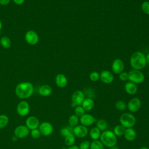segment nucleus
Here are the masks:
<instances>
[{"instance_id": "nucleus-45", "label": "nucleus", "mask_w": 149, "mask_h": 149, "mask_svg": "<svg viewBox=\"0 0 149 149\" xmlns=\"http://www.w3.org/2000/svg\"><path fill=\"white\" fill-rule=\"evenodd\" d=\"M148 76H149V70H148Z\"/></svg>"}, {"instance_id": "nucleus-39", "label": "nucleus", "mask_w": 149, "mask_h": 149, "mask_svg": "<svg viewBox=\"0 0 149 149\" xmlns=\"http://www.w3.org/2000/svg\"><path fill=\"white\" fill-rule=\"evenodd\" d=\"M25 0H13V1L15 3H16V5H22L24 2Z\"/></svg>"}, {"instance_id": "nucleus-20", "label": "nucleus", "mask_w": 149, "mask_h": 149, "mask_svg": "<svg viewBox=\"0 0 149 149\" xmlns=\"http://www.w3.org/2000/svg\"><path fill=\"white\" fill-rule=\"evenodd\" d=\"M52 91V87L48 84H44L38 88V94L43 97L49 96Z\"/></svg>"}, {"instance_id": "nucleus-12", "label": "nucleus", "mask_w": 149, "mask_h": 149, "mask_svg": "<svg viewBox=\"0 0 149 149\" xmlns=\"http://www.w3.org/2000/svg\"><path fill=\"white\" fill-rule=\"evenodd\" d=\"M25 125L30 130L37 129L40 125L39 119L35 116H30L26 119Z\"/></svg>"}, {"instance_id": "nucleus-6", "label": "nucleus", "mask_w": 149, "mask_h": 149, "mask_svg": "<svg viewBox=\"0 0 149 149\" xmlns=\"http://www.w3.org/2000/svg\"><path fill=\"white\" fill-rule=\"evenodd\" d=\"M16 112L20 116H27L30 112V105L26 100L20 101L16 106Z\"/></svg>"}, {"instance_id": "nucleus-31", "label": "nucleus", "mask_w": 149, "mask_h": 149, "mask_svg": "<svg viewBox=\"0 0 149 149\" xmlns=\"http://www.w3.org/2000/svg\"><path fill=\"white\" fill-rule=\"evenodd\" d=\"M115 107L118 110L123 111L127 109V105L124 101L119 100L115 103Z\"/></svg>"}, {"instance_id": "nucleus-24", "label": "nucleus", "mask_w": 149, "mask_h": 149, "mask_svg": "<svg viewBox=\"0 0 149 149\" xmlns=\"http://www.w3.org/2000/svg\"><path fill=\"white\" fill-rule=\"evenodd\" d=\"M75 143V136L73 133H70L65 137V143L68 146L74 145Z\"/></svg>"}, {"instance_id": "nucleus-3", "label": "nucleus", "mask_w": 149, "mask_h": 149, "mask_svg": "<svg viewBox=\"0 0 149 149\" xmlns=\"http://www.w3.org/2000/svg\"><path fill=\"white\" fill-rule=\"evenodd\" d=\"M100 141L107 147L111 148L116 146L117 143V137L113 131L105 130L101 134Z\"/></svg>"}, {"instance_id": "nucleus-14", "label": "nucleus", "mask_w": 149, "mask_h": 149, "mask_svg": "<svg viewBox=\"0 0 149 149\" xmlns=\"http://www.w3.org/2000/svg\"><path fill=\"white\" fill-rule=\"evenodd\" d=\"M79 122L81 125L85 126H89L92 125L95 122V119L94 117L89 113H85L79 118Z\"/></svg>"}, {"instance_id": "nucleus-4", "label": "nucleus", "mask_w": 149, "mask_h": 149, "mask_svg": "<svg viewBox=\"0 0 149 149\" xmlns=\"http://www.w3.org/2000/svg\"><path fill=\"white\" fill-rule=\"evenodd\" d=\"M119 122L120 125L126 129L133 127L136 124V119L133 114L126 112L120 115Z\"/></svg>"}, {"instance_id": "nucleus-1", "label": "nucleus", "mask_w": 149, "mask_h": 149, "mask_svg": "<svg viewBox=\"0 0 149 149\" xmlns=\"http://www.w3.org/2000/svg\"><path fill=\"white\" fill-rule=\"evenodd\" d=\"M33 92L34 86L31 83L28 81L19 83L15 88L16 96L22 100L30 98L33 95Z\"/></svg>"}, {"instance_id": "nucleus-5", "label": "nucleus", "mask_w": 149, "mask_h": 149, "mask_svg": "<svg viewBox=\"0 0 149 149\" xmlns=\"http://www.w3.org/2000/svg\"><path fill=\"white\" fill-rule=\"evenodd\" d=\"M129 80L134 84H140L144 80V74L139 70L133 69L129 73Z\"/></svg>"}, {"instance_id": "nucleus-41", "label": "nucleus", "mask_w": 149, "mask_h": 149, "mask_svg": "<svg viewBox=\"0 0 149 149\" xmlns=\"http://www.w3.org/2000/svg\"><path fill=\"white\" fill-rule=\"evenodd\" d=\"M146 60H147V62L149 63V53L146 56Z\"/></svg>"}, {"instance_id": "nucleus-19", "label": "nucleus", "mask_w": 149, "mask_h": 149, "mask_svg": "<svg viewBox=\"0 0 149 149\" xmlns=\"http://www.w3.org/2000/svg\"><path fill=\"white\" fill-rule=\"evenodd\" d=\"M125 89L126 92L130 95L135 94L138 90L136 84L131 81H128L125 84Z\"/></svg>"}, {"instance_id": "nucleus-17", "label": "nucleus", "mask_w": 149, "mask_h": 149, "mask_svg": "<svg viewBox=\"0 0 149 149\" xmlns=\"http://www.w3.org/2000/svg\"><path fill=\"white\" fill-rule=\"evenodd\" d=\"M125 139L128 141H132L135 140L137 137L136 130L133 128H126L123 134Z\"/></svg>"}, {"instance_id": "nucleus-25", "label": "nucleus", "mask_w": 149, "mask_h": 149, "mask_svg": "<svg viewBox=\"0 0 149 149\" xmlns=\"http://www.w3.org/2000/svg\"><path fill=\"white\" fill-rule=\"evenodd\" d=\"M108 126V124L107 121L104 119H98L96 122V127L100 130L101 132H104L106 130Z\"/></svg>"}, {"instance_id": "nucleus-23", "label": "nucleus", "mask_w": 149, "mask_h": 149, "mask_svg": "<svg viewBox=\"0 0 149 149\" xmlns=\"http://www.w3.org/2000/svg\"><path fill=\"white\" fill-rule=\"evenodd\" d=\"M79 123V118L77 115L74 114V115H72L69 116V118L68 119L69 126H70L72 127H74L75 126L78 125Z\"/></svg>"}, {"instance_id": "nucleus-44", "label": "nucleus", "mask_w": 149, "mask_h": 149, "mask_svg": "<svg viewBox=\"0 0 149 149\" xmlns=\"http://www.w3.org/2000/svg\"><path fill=\"white\" fill-rule=\"evenodd\" d=\"M140 149H149V148L148 147H142Z\"/></svg>"}, {"instance_id": "nucleus-35", "label": "nucleus", "mask_w": 149, "mask_h": 149, "mask_svg": "<svg viewBox=\"0 0 149 149\" xmlns=\"http://www.w3.org/2000/svg\"><path fill=\"white\" fill-rule=\"evenodd\" d=\"M91 143L88 140H84L80 143L79 147L80 149H90Z\"/></svg>"}, {"instance_id": "nucleus-16", "label": "nucleus", "mask_w": 149, "mask_h": 149, "mask_svg": "<svg viewBox=\"0 0 149 149\" xmlns=\"http://www.w3.org/2000/svg\"><path fill=\"white\" fill-rule=\"evenodd\" d=\"M112 69L113 72L116 74H120L123 71L124 63L120 59H115L112 64Z\"/></svg>"}, {"instance_id": "nucleus-37", "label": "nucleus", "mask_w": 149, "mask_h": 149, "mask_svg": "<svg viewBox=\"0 0 149 149\" xmlns=\"http://www.w3.org/2000/svg\"><path fill=\"white\" fill-rule=\"evenodd\" d=\"M119 79L122 81H126L129 79V74L127 72H122L119 74Z\"/></svg>"}, {"instance_id": "nucleus-10", "label": "nucleus", "mask_w": 149, "mask_h": 149, "mask_svg": "<svg viewBox=\"0 0 149 149\" xmlns=\"http://www.w3.org/2000/svg\"><path fill=\"white\" fill-rule=\"evenodd\" d=\"M24 38L26 42L31 45L37 44L39 41L38 35L33 30H29L27 31L25 34Z\"/></svg>"}, {"instance_id": "nucleus-13", "label": "nucleus", "mask_w": 149, "mask_h": 149, "mask_svg": "<svg viewBox=\"0 0 149 149\" xmlns=\"http://www.w3.org/2000/svg\"><path fill=\"white\" fill-rule=\"evenodd\" d=\"M73 134L79 138L85 137L88 133V130L87 127L83 125H77L73 127Z\"/></svg>"}, {"instance_id": "nucleus-21", "label": "nucleus", "mask_w": 149, "mask_h": 149, "mask_svg": "<svg viewBox=\"0 0 149 149\" xmlns=\"http://www.w3.org/2000/svg\"><path fill=\"white\" fill-rule=\"evenodd\" d=\"M81 105L86 111H89L94 108V101L92 98H84Z\"/></svg>"}, {"instance_id": "nucleus-36", "label": "nucleus", "mask_w": 149, "mask_h": 149, "mask_svg": "<svg viewBox=\"0 0 149 149\" xmlns=\"http://www.w3.org/2000/svg\"><path fill=\"white\" fill-rule=\"evenodd\" d=\"M89 78L92 81H97L100 79V74L97 72H93L90 74Z\"/></svg>"}, {"instance_id": "nucleus-38", "label": "nucleus", "mask_w": 149, "mask_h": 149, "mask_svg": "<svg viewBox=\"0 0 149 149\" xmlns=\"http://www.w3.org/2000/svg\"><path fill=\"white\" fill-rule=\"evenodd\" d=\"M10 2V0H0V5H6L9 4Z\"/></svg>"}, {"instance_id": "nucleus-18", "label": "nucleus", "mask_w": 149, "mask_h": 149, "mask_svg": "<svg viewBox=\"0 0 149 149\" xmlns=\"http://www.w3.org/2000/svg\"><path fill=\"white\" fill-rule=\"evenodd\" d=\"M55 83L58 87L64 88L68 84V79L63 74L59 73L55 77Z\"/></svg>"}, {"instance_id": "nucleus-33", "label": "nucleus", "mask_w": 149, "mask_h": 149, "mask_svg": "<svg viewBox=\"0 0 149 149\" xmlns=\"http://www.w3.org/2000/svg\"><path fill=\"white\" fill-rule=\"evenodd\" d=\"M30 133L31 136L34 139H38L41 136V133L40 130L38 129V128L30 130Z\"/></svg>"}, {"instance_id": "nucleus-26", "label": "nucleus", "mask_w": 149, "mask_h": 149, "mask_svg": "<svg viewBox=\"0 0 149 149\" xmlns=\"http://www.w3.org/2000/svg\"><path fill=\"white\" fill-rule=\"evenodd\" d=\"M126 128H125L123 126H122L121 125H116L113 128V132L114 133V134L116 135V136H123V134L125 133Z\"/></svg>"}, {"instance_id": "nucleus-42", "label": "nucleus", "mask_w": 149, "mask_h": 149, "mask_svg": "<svg viewBox=\"0 0 149 149\" xmlns=\"http://www.w3.org/2000/svg\"><path fill=\"white\" fill-rule=\"evenodd\" d=\"M109 149H119V148H118L117 146H113V147H112L109 148Z\"/></svg>"}, {"instance_id": "nucleus-15", "label": "nucleus", "mask_w": 149, "mask_h": 149, "mask_svg": "<svg viewBox=\"0 0 149 149\" xmlns=\"http://www.w3.org/2000/svg\"><path fill=\"white\" fill-rule=\"evenodd\" d=\"M100 78L101 80L105 84L111 83L113 81L114 79L113 74L110 71L107 70H102L100 74Z\"/></svg>"}, {"instance_id": "nucleus-43", "label": "nucleus", "mask_w": 149, "mask_h": 149, "mask_svg": "<svg viewBox=\"0 0 149 149\" xmlns=\"http://www.w3.org/2000/svg\"><path fill=\"white\" fill-rule=\"evenodd\" d=\"M2 22L0 20V30L2 29Z\"/></svg>"}, {"instance_id": "nucleus-11", "label": "nucleus", "mask_w": 149, "mask_h": 149, "mask_svg": "<svg viewBox=\"0 0 149 149\" xmlns=\"http://www.w3.org/2000/svg\"><path fill=\"white\" fill-rule=\"evenodd\" d=\"M141 105V102L139 98H132L127 104V108L132 112H136L139 110Z\"/></svg>"}, {"instance_id": "nucleus-7", "label": "nucleus", "mask_w": 149, "mask_h": 149, "mask_svg": "<svg viewBox=\"0 0 149 149\" xmlns=\"http://www.w3.org/2000/svg\"><path fill=\"white\" fill-rule=\"evenodd\" d=\"M84 93L81 90L75 91L72 95V107H76L77 105H81L84 100Z\"/></svg>"}, {"instance_id": "nucleus-32", "label": "nucleus", "mask_w": 149, "mask_h": 149, "mask_svg": "<svg viewBox=\"0 0 149 149\" xmlns=\"http://www.w3.org/2000/svg\"><path fill=\"white\" fill-rule=\"evenodd\" d=\"M86 111L83 109L81 105H77L74 108V114L78 117H81L85 114Z\"/></svg>"}, {"instance_id": "nucleus-40", "label": "nucleus", "mask_w": 149, "mask_h": 149, "mask_svg": "<svg viewBox=\"0 0 149 149\" xmlns=\"http://www.w3.org/2000/svg\"><path fill=\"white\" fill-rule=\"evenodd\" d=\"M67 149H80L79 146H77L76 145H73L71 146H69Z\"/></svg>"}, {"instance_id": "nucleus-22", "label": "nucleus", "mask_w": 149, "mask_h": 149, "mask_svg": "<svg viewBox=\"0 0 149 149\" xmlns=\"http://www.w3.org/2000/svg\"><path fill=\"white\" fill-rule=\"evenodd\" d=\"M101 134V133L100 130L98 129L97 127H92L89 132L90 137L93 140H98L100 137Z\"/></svg>"}, {"instance_id": "nucleus-29", "label": "nucleus", "mask_w": 149, "mask_h": 149, "mask_svg": "<svg viewBox=\"0 0 149 149\" xmlns=\"http://www.w3.org/2000/svg\"><path fill=\"white\" fill-rule=\"evenodd\" d=\"M104 146L100 141V140H93L90 144V149H105Z\"/></svg>"}, {"instance_id": "nucleus-8", "label": "nucleus", "mask_w": 149, "mask_h": 149, "mask_svg": "<svg viewBox=\"0 0 149 149\" xmlns=\"http://www.w3.org/2000/svg\"><path fill=\"white\" fill-rule=\"evenodd\" d=\"M38 129L40 130L41 135L44 136H49L54 132V127L49 122H43L40 124Z\"/></svg>"}, {"instance_id": "nucleus-27", "label": "nucleus", "mask_w": 149, "mask_h": 149, "mask_svg": "<svg viewBox=\"0 0 149 149\" xmlns=\"http://www.w3.org/2000/svg\"><path fill=\"white\" fill-rule=\"evenodd\" d=\"M0 44L4 48H9L11 45V41L7 36H3L0 39Z\"/></svg>"}, {"instance_id": "nucleus-30", "label": "nucleus", "mask_w": 149, "mask_h": 149, "mask_svg": "<svg viewBox=\"0 0 149 149\" xmlns=\"http://www.w3.org/2000/svg\"><path fill=\"white\" fill-rule=\"evenodd\" d=\"M73 127L70 126H66L62 128L60 130V133L62 136L65 137L68 134L73 133Z\"/></svg>"}, {"instance_id": "nucleus-34", "label": "nucleus", "mask_w": 149, "mask_h": 149, "mask_svg": "<svg viewBox=\"0 0 149 149\" xmlns=\"http://www.w3.org/2000/svg\"><path fill=\"white\" fill-rule=\"evenodd\" d=\"M141 9L147 15H149V1H146L141 4Z\"/></svg>"}, {"instance_id": "nucleus-2", "label": "nucleus", "mask_w": 149, "mask_h": 149, "mask_svg": "<svg viewBox=\"0 0 149 149\" xmlns=\"http://www.w3.org/2000/svg\"><path fill=\"white\" fill-rule=\"evenodd\" d=\"M130 63L133 69L141 70L144 68L147 64L146 56L140 51L133 53L130 58Z\"/></svg>"}, {"instance_id": "nucleus-28", "label": "nucleus", "mask_w": 149, "mask_h": 149, "mask_svg": "<svg viewBox=\"0 0 149 149\" xmlns=\"http://www.w3.org/2000/svg\"><path fill=\"white\" fill-rule=\"evenodd\" d=\"M9 119L8 116L5 114H1L0 115V130L5 127L8 123Z\"/></svg>"}, {"instance_id": "nucleus-9", "label": "nucleus", "mask_w": 149, "mask_h": 149, "mask_svg": "<svg viewBox=\"0 0 149 149\" xmlns=\"http://www.w3.org/2000/svg\"><path fill=\"white\" fill-rule=\"evenodd\" d=\"M30 133V130L24 125H20L16 126L14 130V136L17 139H23L26 137Z\"/></svg>"}]
</instances>
